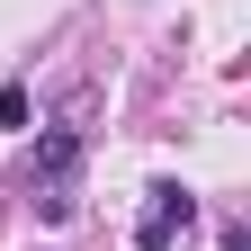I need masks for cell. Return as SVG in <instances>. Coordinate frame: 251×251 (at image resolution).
I'll list each match as a JSON object with an SVG mask.
<instances>
[{
	"instance_id": "obj_3",
	"label": "cell",
	"mask_w": 251,
	"mask_h": 251,
	"mask_svg": "<svg viewBox=\"0 0 251 251\" xmlns=\"http://www.w3.org/2000/svg\"><path fill=\"white\" fill-rule=\"evenodd\" d=\"M0 126H27V90H18V81L0 90Z\"/></svg>"
},
{
	"instance_id": "obj_1",
	"label": "cell",
	"mask_w": 251,
	"mask_h": 251,
	"mask_svg": "<svg viewBox=\"0 0 251 251\" xmlns=\"http://www.w3.org/2000/svg\"><path fill=\"white\" fill-rule=\"evenodd\" d=\"M81 135L72 126H54V135H36V152H27V198H36L45 225H72V198H81Z\"/></svg>"
},
{
	"instance_id": "obj_2",
	"label": "cell",
	"mask_w": 251,
	"mask_h": 251,
	"mask_svg": "<svg viewBox=\"0 0 251 251\" xmlns=\"http://www.w3.org/2000/svg\"><path fill=\"white\" fill-rule=\"evenodd\" d=\"M188 215H198V198H188L179 179H162V188H152V215L135 225V251H171V233L188 225Z\"/></svg>"
}]
</instances>
